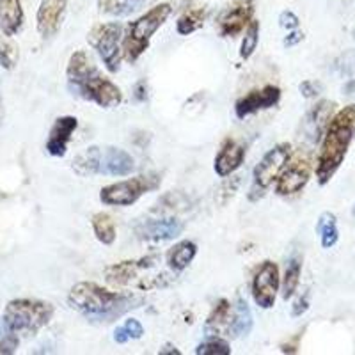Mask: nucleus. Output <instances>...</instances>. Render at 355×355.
I'll return each mask as SVG.
<instances>
[{
  "label": "nucleus",
  "mask_w": 355,
  "mask_h": 355,
  "mask_svg": "<svg viewBox=\"0 0 355 355\" xmlns=\"http://www.w3.org/2000/svg\"><path fill=\"white\" fill-rule=\"evenodd\" d=\"M302 40H304V34L300 33V31H297V28H295L293 33L288 34L286 40H284V46H288V49H290V46H295V44H299Z\"/></svg>",
  "instance_id": "obj_39"
},
{
  "label": "nucleus",
  "mask_w": 355,
  "mask_h": 355,
  "mask_svg": "<svg viewBox=\"0 0 355 355\" xmlns=\"http://www.w3.org/2000/svg\"><path fill=\"white\" fill-rule=\"evenodd\" d=\"M68 0H41L36 15V27L41 37H52L64 18Z\"/></svg>",
  "instance_id": "obj_16"
},
{
  "label": "nucleus",
  "mask_w": 355,
  "mask_h": 355,
  "mask_svg": "<svg viewBox=\"0 0 355 355\" xmlns=\"http://www.w3.org/2000/svg\"><path fill=\"white\" fill-rule=\"evenodd\" d=\"M69 89L75 94L84 98V100L96 103L101 109H112V107H117L123 101L121 89L117 87L110 78H107L96 66L84 80H80L77 85H73Z\"/></svg>",
  "instance_id": "obj_9"
},
{
  "label": "nucleus",
  "mask_w": 355,
  "mask_h": 355,
  "mask_svg": "<svg viewBox=\"0 0 355 355\" xmlns=\"http://www.w3.org/2000/svg\"><path fill=\"white\" fill-rule=\"evenodd\" d=\"M130 2H137V0H130Z\"/></svg>",
  "instance_id": "obj_44"
},
{
  "label": "nucleus",
  "mask_w": 355,
  "mask_h": 355,
  "mask_svg": "<svg viewBox=\"0 0 355 355\" xmlns=\"http://www.w3.org/2000/svg\"><path fill=\"white\" fill-rule=\"evenodd\" d=\"M160 182V176L157 174H141L123 182L110 183L101 189L100 201L107 206H132L144 194L158 189Z\"/></svg>",
  "instance_id": "obj_8"
},
{
  "label": "nucleus",
  "mask_w": 355,
  "mask_h": 355,
  "mask_svg": "<svg viewBox=\"0 0 355 355\" xmlns=\"http://www.w3.org/2000/svg\"><path fill=\"white\" fill-rule=\"evenodd\" d=\"M355 139V103L343 107L332 116L323 133L320 153L316 158V180L320 185H327L341 164L347 158L350 144Z\"/></svg>",
  "instance_id": "obj_3"
},
{
  "label": "nucleus",
  "mask_w": 355,
  "mask_h": 355,
  "mask_svg": "<svg viewBox=\"0 0 355 355\" xmlns=\"http://www.w3.org/2000/svg\"><path fill=\"white\" fill-rule=\"evenodd\" d=\"M173 8L171 4H158L141 18L130 24L128 31L123 36V57L128 62H135L146 50L150 49V41L162 25L171 17Z\"/></svg>",
  "instance_id": "obj_5"
},
{
  "label": "nucleus",
  "mask_w": 355,
  "mask_h": 355,
  "mask_svg": "<svg viewBox=\"0 0 355 355\" xmlns=\"http://www.w3.org/2000/svg\"><path fill=\"white\" fill-rule=\"evenodd\" d=\"M185 230V224L176 218H150L135 227V233L141 240L148 242H164L174 240Z\"/></svg>",
  "instance_id": "obj_15"
},
{
  "label": "nucleus",
  "mask_w": 355,
  "mask_h": 355,
  "mask_svg": "<svg viewBox=\"0 0 355 355\" xmlns=\"http://www.w3.org/2000/svg\"><path fill=\"white\" fill-rule=\"evenodd\" d=\"M160 355H166V354H171V355H180L182 352L176 350V347H173V345H167L166 348H160V352H158Z\"/></svg>",
  "instance_id": "obj_42"
},
{
  "label": "nucleus",
  "mask_w": 355,
  "mask_h": 355,
  "mask_svg": "<svg viewBox=\"0 0 355 355\" xmlns=\"http://www.w3.org/2000/svg\"><path fill=\"white\" fill-rule=\"evenodd\" d=\"M320 89L322 85L315 80H306L300 84V93H302L304 98H315L320 94Z\"/></svg>",
  "instance_id": "obj_37"
},
{
  "label": "nucleus",
  "mask_w": 355,
  "mask_h": 355,
  "mask_svg": "<svg viewBox=\"0 0 355 355\" xmlns=\"http://www.w3.org/2000/svg\"><path fill=\"white\" fill-rule=\"evenodd\" d=\"M231 315H233V304L226 299H220L214 306L211 313L208 315V320H206L205 331L208 336H220L230 329Z\"/></svg>",
  "instance_id": "obj_21"
},
{
  "label": "nucleus",
  "mask_w": 355,
  "mask_h": 355,
  "mask_svg": "<svg viewBox=\"0 0 355 355\" xmlns=\"http://www.w3.org/2000/svg\"><path fill=\"white\" fill-rule=\"evenodd\" d=\"M299 18L297 15H293L291 11H283L279 15V25L283 28H288V31H295V28H299Z\"/></svg>",
  "instance_id": "obj_36"
},
{
  "label": "nucleus",
  "mask_w": 355,
  "mask_h": 355,
  "mask_svg": "<svg viewBox=\"0 0 355 355\" xmlns=\"http://www.w3.org/2000/svg\"><path fill=\"white\" fill-rule=\"evenodd\" d=\"M281 100V89L277 85H265L261 89H252L245 96L240 98L234 103V114L239 119H245V117L252 116L261 110L272 109Z\"/></svg>",
  "instance_id": "obj_13"
},
{
  "label": "nucleus",
  "mask_w": 355,
  "mask_h": 355,
  "mask_svg": "<svg viewBox=\"0 0 355 355\" xmlns=\"http://www.w3.org/2000/svg\"><path fill=\"white\" fill-rule=\"evenodd\" d=\"M18 57V44L11 40L9 36H0V66L4 69H12L17 66Z\"/></svg>",
  "instance_id": "obj_30"
},
{
  "label": "nucleus",
  "mask_w": 355,
  "mask_h": 355,
  "mask_svg": "<svg viewBox=\"0 0 355 355\" xmlns=\"http://www.w3.org/2000/svg\"><path fill=\"white\" fill-rule=\"evenodd\" d=\"M300 339H302V332H299V334H295L293 338L288 339L286 343L281 345V352H283V354H297V352H299Z\"/></svg>",
  "instance_id": "obj_38"
},
{
  "label": "nucleus",
  "mask_w": 355,
  "mask_h": 355,
  "mask_svg": "<svg viewBox=\"0 0 355 355\" xmlns=\"http://www.w3.org/2000/svg\"><path fill=\"white\" fill-rule=\"evenodd\" d=\"M101 9L110 15H130V12L135 11V2H130V0H101Z\"/></svg>",
  "instance_id": "obj_34"
},
{
  "label": "nucleus",
  "mask_w": 355,
  "mask_h": 355,
  "mask_svg": "<svg viewBox=\"0 0 355 355\" xmlns=\"http://www.w3.org/2000/svg\"><path fill=\"white\" fill-rule=\"evenodd\" d=\"M300 272H302V259L299 256H293V258L288 261L286 272H284V277L281 281V291H283V299L288 300L291 299L297 291L300 284Z\"/></svg>",
  "instance_id": "obj_27"
},
{
  "label": "nucleus",
  "mask_w": 355,
  "mask_h": 355,
  "mask_svg": "<svg viewBox=\"0 0 355 355\" xmlns=\"http://www.w3.org/2000/svg\"><path fill=\"white\" fill-rule=\"evenodd\" d=\"M144 336V327H142V323L135 318H128L125 320L123 325L114 331V341L119 345L128 343L130 339H141Z\"/></svg>",
  "instance_id": "obj_29"
},
{
  "label": "nucleus",
  "mask_w": 355,
  "mask_h": 355,
  "mask_svg": "<svg viewBox=\"0 0 355 355\" xmlns=\"http://www.w3.org/2000/svg\"><path fill=\"white\" fill-rule=\"evenodd\" d=\"M123 25L112 21V24H100L91 28L87 34L89 44L93 46L101 57L107 71L117 73L121 68L123 61Z\"/></svg>",
  "instance_id": "obj_7"
},
{
  "label": "nucleus",
  "mask_w": 355,
  "mask_h": 355,
  "mask_svg": "<svg viewBox=\"0 0 355 355\" xmlns=\"http://www.w3.org/2000/svg\"><path fill=\"white\" fill-rule=\"evenodd\" d=\"M281 277H279V266L274 261L261 263L252 279V299L256 306L261 309H272L277 299Z\"/></svg>",
  "instance_id": "obj_12"
},
{
  "label": "nucleus",
  "mask_w": 355,
  "mask_h": 355,
  "mask_svg": "<svg viewBox=\"0 0 355 355\" xmlns=\"http://www.w3.org/2000/svg\"><path fill=\"white\" fill-rule=\"evenodd\" d=\"M352 214H354V217H355V202H354V211H352Z\"/></svg>",
  "instance_id": "obj_43"
},
{
  "label": "nucleus",
  "mask_w": 355,
  "mask_h": 355,
  "mask_svg": "<svg viewBox=\"0 0 355 355\" xmlns=\"http://www.w3.org/2000/svg\"><path fill=\"white\" fill-rule=\"evenodd\" d=\"M20 345V338L4 318H0V355H11L17 352Z\"/></svg>",
  "instance_id": "obj_32"
},
{
  "label": "nucleus",
  "mask_w": 355,
  "mask_h": 355,
  "mask_svg": "<svg viewBox=\"0 0 355 355\" xmlns=\"http://www.w3.org/2000/svg\"><path fill=\"white\" fill-rule=\"evenodd\" d=\"M24 18L21 0H0V31L4 36L12 37L20 33Z\"/></svg>",
  "instance_id": "obj_20"
},
{
  "label": "nucleus",
  "mask_w": 355,
  "mask_h": 355,
  "mask_svg": "<svg viewBox=\"0 0 355 355\" xmlns=\"http://www.w3.org/2000/svg\"><path fill=\"white\" fill-rule=\"evenodd\" d=\"M91 226H93L94 236L100 243L103 245H112L116 242L117 231H116V222L105 211H98L91 218Z\"/></svg>",
  "instance_id": "obj_25"
},
{
  "label": "nucleus",
  "mask_w": 355,
  "mask_h": 355,
  "mask_svg": "<svg viewBox=\"0 0 355 355\" xmlns=\"http://www.w3.org/2000/svg\"><path fill=\"white\" fill-rule=\"evenodd\" d=\"M107 283L117 288H132L139 291H151L167 288L176 281V274L160 254L142 256L109 265L105 268Z\"/></svg>",
  "instance_id": "obj_2"
},
{
  "label": "nucleus",
  "mask_w": 355,
  "mask_h": 355,
  "mask_svg": "<svg viewBox=\"0 0 355 355\" xmlns=\"http://www.w3.org/2000/svg\"><path fill=\"white\" fill-rule=\"evenodd\" d=\"M77 126L78 119L75 116L57 117L55 123L50 128L49 139H46V151H49V155H52V157H64Z\"/></svg>",
  "instance_id": "obj_17"
},
{
  "label": "nucleus",
  "mask_w": 355,
  "mask_h": 355,
  "mask_svg": "<svg viewBox=\"0 0 355 355\" xmlns=\"http://www.w3.org/2000/svg\"><path fill=\"white\" fill-rule=\"evenodd\" d=\"M73 169L80 176H128L135 171V160L119 148L89 146L73 160Z\"/></svg>",
  "instance_id": "obj_4"
},
{
  "label": "nucleus",
  "mask_w": 355,
  "mask_h": 355,
  "mask_svg": "<svg viewBox=\"0 0 355 355\" xmlns=\"http://www.w3.org/2000/svg\"><path fill=\"white\" fill-rule=\"evenodd\" d=\"M311 173H313L311 155L304 153V151H297L290 157L283 173L279 174L277 182H275V192L279 196H283V198L299 194L300 190L309 183Z\"/></svg>",
  "instance_id": "obj_11"
},
{
  "label": "nucleus",
  "mask_w": 355,
  "mask_h": 355,
  "mask_svg": "<svg viewBox=\"0 0 355 355\" xmlns=\"http://www.w3.org/2000/svg\"><path fill=\"white\" fill-rule=\"evenodd\" d=\"M343 94H345V96L355 98V80H350V82H347V84H345Z\"/></svg>",
  "instance_id": "obj_40"
},
{
  "label": "nucleus",
  "mask_w": 355,
  "mask_h": 355,
  "mask_svg": "<svg viewBox=\"0 0 355 355\" xmlns=\"http://www.w3.org/2000/svg\"><path fill=\"white\" fill-rule=\"evenodd\" d=\"M144 85H146L144 80H141L137 85H135V98H137V100H146V91H142Z\"/></svg>",
  "instance_id": "obj_41"
},
{
  "label": "nucleus",
  "mask_w": 355,
  "mask_h": 355,
  "mask_svg": "<svg viewBox=\"0 0 355 355\" xmlns=\"http://www.w3.org/2000/svg\"><path fill=\"white\" fill-rule=\"evenodd\" d=\"M250 329H252V313H250L245 300L239 297L236 304L233 306V315H231L227 336H231V338L247 336L250 332Z\"/></svg>",
  "instance_id": "obj_23"
},
{
  "label": "nucleus",
  "mask_w": 355,
  "mask_h": 355,
  "mask_svg": "<svg viewBox=\"0 0 355 355\" xmlns=\"http://www.w3.org/2000/svg\"><path fill=\"white\" fill-rule=\"evenodd\" d=\"M316 233L320 234V243L323 249H332L339 240L338 218L331 211H323L316 222Z\"/></svg>",
  "instance_id": "obj_26"
},
{
  "label": "nucleus",
  "mask_w": 355,
  "mask_h": 355,
  "mask_svg": "<svg viewBox=\"0 0 355 355\" xmlns=\"http://www.w3.org/2000/svg\"><path fill=\"white\" fill-rule=\"evenodd\" d=\"M258 43H259V21L258 20H252L249 24V27L245 28V34H243V41H242V46H240V57L242 59H250L252 53L256 52L258 49Z\"/></svg>",
  "instance_id": "obj_31"
},
{
  "label": "nucleus",
  "mask_w": 355,
  "mask_h": 355,
  "mask_svg": "<svg viewBox=\"0 0 355 355\" xmlns=\"http://www.w3.org/2000/svg\"><path fill=\"white\" fill-rule=\"evenodd\" d=\"M196 254H198V245L192 240H182L167 250L166 261L174 272H183L190 263L194 261Z\"/></svg>",
  "instance_id": "obj_22"
},
{
  "label": "nucleus",
  "mask_w": 355,
  "mask_h": 355,
  "mask_svg": "<svg viewBox=\"0 0 355 355\" xmlns=\"http://www.w3.org/2000/svg\"><path fill=\"white\" fill-rule=\"evenodd\" d=\"M243 158H245V148L234 139H226L220 150H218L217 157H215V173L220 178L231 176L234 171L242 166Z\"/></svg>",
  "instance_id": "obj_19"
},
{
  "label": "nucleus",
  "mask_w": 355,
  "mask_h": 355,
  "mask_svg": "<svg viewBox=\"0 0 355 355\" xmlns=\"http://www.w3.org/2000/svg\"><path fill=\"white\" fill-rule=\"evenodd\" d=\"M336 114V103L329 100H323L320 103H316L313 107L309 114L306 117V123H304V130H306V137L311 142L322 141L323 133L327 130L329 123H331L332 116Z\"/></svg>",
  "instance_id": "obj_18"
},
{
  "label": "nucleus",
  "mask_w": 355,
  "mask_h": 355,
  "mask_svg": "<svg viewBox=\"0 0 355 355\" xmlns=\"http://www.w3.org/2000/svg\"><path fill=\"white\" fill-rule=\"evenodd\" d=\"M254 2L252 0H239L231 4L218 18V33L224 37H234L243 33L249 24L254 20Z\"/></svg>",
  "instance_id": "obj_14"
},
{
  "label": "nucleus",
  "mask_w": 355,
  "mask_h": 355,
  "mask_svg": "<svg viewBox=\"0 0 355 355\" xmlns=\"http://www.w3.org/2000/svg\"><path fill=\"white\" fill-rule=\"evenodd\" d=\"M144 299L123 291H110L93 281H82L69 290L68 304L93 322H112L135 309Z\"/></svg>",
  "instance_id": "obj_1"
},
{
  "label": "nucleus",
  "mask_w": 355,
  "mask_h": 355,
  "mask_svg": "<svg viewBox=\"0 0 355 355\" xmlns=\"http://www.w3.org/2000/svg\"><path fill=\"white\" fill-rule=\"evenodd\" d=\"M53 316V306L37 299L9 300L2 318L17 334H36L46 327Z\"/></svg>",
  "instance_id": "obj_6"
},
{
  "label": "nucleus",
  "mask_w": 355,
  "mask_h": 355,
  "mask_svg": "<svg viewBox=\"0 0 355 355\" xmlns=\"http://www.w3.org/2000/svg\"><path fill=\"white\" fill-rule=\"evenodd\" d=\"M93 68L94 64L91 62L87 53L84 50H77V52L69 57L68 68H66V78H68L69 87H73V85H77L80 80H84L89 73L93 71Z\"/></svg>",
  "instance_id": "obj_24"
},
{
  "label": "nucleus",
  "mask_w": 355,
  "mask_h": 355,
  "mask_svg": "<svg viewBox=\"0 0 355 355\" xmlns=\"http://www.w3.org/2000/svg\"><path fill=\"white\" fill-rule=\"evenodd\" d=\"M196 354L198 355H230L231 348L230 345H227V341L217 338V336H210V338L206 339L205 343L198 345Z\"/></svg>",
  "instance_id": "obj_33"
},
{
  "label": "nucleus",
  "mask_w": 355,
  "mask_h": 355,
  "mask_svg": "<svg viewBox=\"0 0 355 355\" xmlns=\"http://www.w3.org/2000/svg\"><path fill=\"white\" fill-rule=\"evenodd\" d=\"M307 309H309V291H304L299 299L295 300L293 306H291V315L302 316Z\"/></svg>",
  "instance_id": "obj_35"
},
{
  "label": "nucleus",
  "mask_w": 355,
  "mask_h": 355,
  "mask_svg": "<svg viewBox=\"0 0 355 355\" xmlns=\"http://www.w3.org/2000/svg\"><path fill=\"white\" fill-rule=\"evenodd\" d=\"M291 157V144L290 142H281L274 146L265 157L259 160L258 166L252 173V192H259V196L265 194V190L277 182L279 174L283 173L284 166Z\"/></svg>",
  "instance_id": "obj_10"
},
{
  "label": "nucleus",
  "mask_w": 355,
  "mask_h": 355,
  "mask_svg": "<svg viewBox=\"0 0 355 355\" xmlns=\"http://www.w3.org/2000/svg\"><path fill=\"white\" fill-rule=\"evenodd\" d=\"M205 18L206 12L202 8L198 9H189L187 12H183L180 20L176 24V31L178 34H182V36H189V34L196 33L199 28L205 25Z\"/></svg>",
  "instance_id": "obj_28"
}]
</instances>
